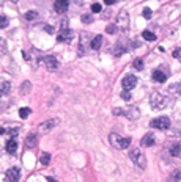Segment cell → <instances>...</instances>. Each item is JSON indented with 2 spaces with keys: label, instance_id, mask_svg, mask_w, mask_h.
<instances>
[{
  "label": "cell",
  "instance_id": "obj_1",
  "mask_svg": "<svg viewBox=\"0 0 181 182\" xmlns=\"http://www.w3.org/2000/svg\"><path fill=\"white\" fill-rule=\"evenodd\" d=\"M109 140H110V144L114 148H117V149H124V148H128L129 144H131V140L129 138H123V137H120L117 134H110Z\"/></svg>",
  "mask_w": 181,
  "mask_h": 182
},
{
  "label": "cell",
  "instance_id": "obj_2",
  "mask_svg": "<svg viewBox=\"0 0 181 182\" xmlns=\"http://www.w3.org/2000/svg\"><path fill=\"white\" fill-rule=\"evenodd\" d=\"M129 157H131V160L139 166V168H145L146 166V159L145 155L140 152V149H131V152H129Z\"/></svg>",
  "mask_w": 181,
  "mask_h": 182
},
{
  "label": "cell",
  "instance_id": "obj_3",
  "mask_svg": "<svg viewBox=\"0 0 181 182\" xmlns=\"http://www.w3.org/2000/svg\"><path fill=\"white\" fill-rule=\"evenodd\" d=\"M150 126L159 129V131H165V129L170 127V119H169L167 116H159V118H156V119H153V121L150 122Z\"/></svg>",
  "mask_w": 181,
  "mask_h": 182
},
{
  "label": "cell",
  "instance_id": "obj_4",
  "mask_svg": "<svg viewBox=\"0 0 181 182\" xmlns=\"http://www.w3.org/2000/svg\"><path fill=\"white\" fill-rule=\"evenodd\" d=\"M121 85H123V88H124L126 91L132 90V88L137 85V77H134V75H124L123 80H121Z\"/></svg>",
  "mask_w": 181,
  "mask_h": 182
},
{
  "label": "cell",
  "instance_id": "obj_5",
  "mask_svg": "<svg viewBox=\"0 0 181 182\" xmlns=\"http://www.w3.org/2000/svg\"><path fill=\"white\" fill-rule=\"evenodd\" d=\"M19 176H21L19 168H10L5 173V182H17L19 180Z\"/></svg>",
  "mask_w": 181,
  "mask_h": 182
},
{
  "label": "cell",
  "instance_id": "obj_6",
  "mask_svg": "<svg viewBox=\"0 0 181 182\" xmlns=\"http://www.w3.org/2000/svg\"><path fill=\"white\" fill-rule=\"evenodd\" d=\"M58 124V119H49V121H46V122H41L39 124V132L41 134H47V132H50V129L52 127H55Z\"/></svg>",
  "mask_w": 181,
  "mask_h": 182
},
{
  "label": "cell",
  "instance_id": "obj_7",
  "mask_svg": "<svg viewBox=\"0 0 181 182\" xmlns=\"http://www.w3.org/2000/svg\"><path fill=\"white\" fill-rule=\"evenodd\" d=\"M43 61H44V64H46V68H47L49 71H55V69L58 68V61H57V60H55V57H52V55L44 57V58H43Z\"/></svg>",
  "mask_w": 181,
  "mask_h": 182
},
{
  "label": "cell",
  "instance_id": "obj_8",
  "mask_svg": "<svg viewBox=\"0 0 181 182\" xmlns=\"http://www.w3.org/2000/svg\"><path fill=\"white\" fill-rule=\"evenodd\" d=\"M71 38H72V33H71V30H68V29H62V32L57 35V41H60V42H69L71 41Z\"/></svg>",
  "mask_w": 181,
  "mask_h": 182
},
{
  "label": "cell",
  "instance_id": "obj_9",
  "mask_svg": "<svg viewBox=\"0 0 181 182\" xmlns=\"http://www.w3.org/2000/svg\"><path fill=\"white\" fill-rule=\"evenodd\" d=\"M68 7H69V0H55V5H54L55 11L60 14H63L68 10Z\"/></svg>",
  "mask_w": 181,
  "mask_h": 182
},
{
  "label": "cell",
  "instance_id": "obj_10",
  "mask_svg": "<svg viewBox=\"0 0 181 182\" xmlns=\"http://www.w3.org/2000/svg\"><path fill=\"white\" fill-rule=\"evenodd\" d=\"M169 151H170L172 155H175V157H181V143H179V141L172 143L170 148H169Z\"/></svg>",
  "mask_w": 181,
  "mask_h": 182
},
{
  "label": "cell",
  "instance_id": "obj_11",
  "mask_svg": "<svg viewBox=\"0 0 181 182\" xmlns=\"http://www.w3.org/2000/svg\"><path fill=\"white\" fill-rule=\"evenodd\" d=\"M165 79H167V77H165V74H164L162 71H154V72H153V80H154V82L164 83Z\"/></svg>",
  "mask_w": 181,
  "mask_h": 182
},
{
  "label": "cell",
  "instance_id": "obj_12",
  "mask_svg": "<svg viewBox=\"0 0 181 182\" xmlns=\"http://www.w3.org/2000/svg\"><path fill=\"white\" fill-rule=\"evenodd\" d=\"M142 146H145V148H150V146H153L154 144V137L151 135V134H146L143 138H142Z\"/></svg>",
  "mask_w": 181,
  "mask_h": 182
},
{
  "label": "cell",
  "instance_id": "obj_13",
  "mask_svg": "<svg viewBox=\"0 0 181 182\" xmlns=\"http://www.w3.org/2000/svg\"><path fill=\"white\" fill-rule=\"evenodd\" d=\"M25 146L27 148H35L36 146V135L35 134H30L27 138H25Z\"/></svg>",
  "mask_w": 181,
  "mask_h": 182
},
{
  "label": "cell",
  "instance_id": "obj_14",
  "mask_svg": "<svg viewBox=\"0 0 181 182\" xmlns=\"http://www.w3.org/2000/svg\"><path fill=\"white\" fill-rule=\"evenodd\" d=\"M101 44H102V36L101 35H96L93 39H91V49H95V50H98L99 47H101Z\"/></svg>",
  "mask_w": 181,
  "mask_h": 182
},
{
  "label": "cell",
  "instance_id": "obj_15",
  "mask_svg": "<svg viewBox=\"0 0 181 182\" xmlns=\"http://www.w3.org/2000/svg\"><path fill=\"white\" fill-rule=\"evenodd\" d=\"M7 151H8L10 154H14V152L17 151V141H16L14 138H11V140L7 143Z\"/></svg>",
  "mask_w": 181,
  "mask_h": 182
},
{
  "label": "cell",
  "instance_id": "obj_16",
  "mask_svg": "<svg viewBox=\"0 0 181 182\" xmlns=\"http://www.w3.org/2000/svg\"><path fill=\"white\" fill-rule=\"evenodd\" d=\"M39 162H41V165H49V162H50V154H49V152H43L41 157H39Z\"/></svg>",
  "mask_w": 181,
  "mask_h": 182
},
{
  "label": "cell",
  "instance_id": "obj_17",
  "mask_svg": "<svg viewBox=\"0 0 181 182\" xmlns=\"http://www.w3.org/2000/svg\"><path fill=\"white\" fill-rule=\"evenodd\" d=\"M142 36H143V39H146V41H156V35L151 33L150 30H145V32L142 33Z\"/></svg>",
  "mask_w": 181,
  "mask_h": 182
},
{
  "label": "cell",
  "instance_id": "obj_18",
  "mask_svg": "<svg viewBox=\"0 0 181 182\" xmlns=\"http://www.w3.org/2000/svg\"><path fill=\"white\" fill-rule=\"evenodd\" d=\"M132 66H134L137 71H142V69H143V60H142V58H136L134 63H132Z\"/></svg>",
  "mask_w": 181,
  "mask_h": 182
},
{
  "label": "cell",
  "instance_id": "obj_19",
  "mask_svg": "<svg viewBox=\"0 0 181 182\" xmlns=\"http://www.w3.org/2000/svg\"><path fill=\"white\" fill-rule=\"evenodd\" d=\"M29 115H30V109H27V107H22V109L19 110V116H21L22 119H25Z\"/></svg>",
  "mask_w": 181,
  "mask_h": 182
},
{
  "label": "cell",
  "instance_id": "obj_20",
  "mask_svg": "<svg viewBox=\"0 0 181 182\" xmlns=\"http://www.w3.org/2000/svg\"><path fill=\"white\" fill-rule=\"evenodd\" d=\"M36 16H38L36 11H27V13H25V19H27V20H35Z\"/></svg>",
  "mask_w": 181,
  "mask_h": 182
},
{
  "label": "cell",
  "instance_id": "obj_21",
  "mask_svg": "<svg viewBox=\"0 0 181 182\" xmlns=\"http://www.w3.org/2000/svg\"><path fill=\"white\" fill-rule=\"evenodd\" d=\"M179 176H181V173H179V171H175V173L169 177V182H176V180L179 179Z\"/></svg>",
  "mask_w": 181,
  "mask_h": 182
},
{
  "label": "cell",
  "instance_id": "obj_22",
  "mask_svg": "<svg viewBox=\"0 0 181 182\" xmlns=\"http://www.w3.org/2000/svg\"><path fill=\"white\" fill-rule=\"evenodd\" d=\"M142 14H143V17H145L146 20H150L153 13H151V10H150V8H143V13H142Z\"/></svg>",
  "mask_w": 181,
  "mask_h": 182
},
{
  "label": "cell",
  "instance_id": "obj_23",
  "mask_svg": "<svg viewBox=\"0 0 181 182\" xmlns=\"http://www.w3.org/2000/svg\"><path fill=\"white\" fill-rule=\"evenodd\" d=\"M8 25V19L5 16H0V29H5Z\"/></svg>",
  "mask_w": 181,
  "mask_h": 182
},
{
  "label": "cell",
  "instance_id": "obj_24",
  "mask_svg": "<svg viewBox=\"0 0 181 182\" xmlns=\"http://www.w3.org/2000/svg\"><path fill=\"white\" fill-rule=\"evenodd\" d=\"M91 11H93V13H99V11H101V5H99V3H93V5H91Z\"/></svg>",
  "mask_w": 181,
  "mask_h": 182
},
{
  "label": "cell",
  "instance_id": "obj_25",
  "mask_svg": "<svg viewBox=\"0 0 181 182\" xmlns=\"http://www.w3.org/2000/svg\"><path fill=\"white\" fill-rule=\"evenodd\" d=\"M91 20H93V17H91V16H88V14H84V16H82V22H85V24H90Z\"/></svg>",
  "mask_w": 181,
  "mask_h": 182
},
{
  "label": "cell",
  "instance_id": "obj_26",
  "mask_svg": "<svg viewBox=\"0 0 181 182\" xmlns=\"http://www.w3.org/2000/svg\"><path fill=\"white\" fill-rule=\"evenodd\" d=\"M8 134H10L11 137H16V135L19 134V131H17V129H14V127H13V129H10V131H8Z\"/></svg>",
  "mask_w": 181,
  "mask_h": 182
},
{
  "label": "cell",
  "instance_id": "obj_27",
  "mask_svg": "<svg viewBox=\"0 0 181 182\" xmlns=\"http://www.w3.org/2000/svg\"><path fill=\"white\" fill-rule=\"evenodd\" d=\"M121 97H123L124 100H129V99H131V94H129L128 91H123V93H121Z\"/></svg>",
  "mask_w": 181,
  "mask_h": 182
},
{
  "label": "cell",
  "instance_id": "obj_28",
  "mask_svg": "<svg viewBox=\"0 0 181 182\" xmlns=\"http://www.w3.org/2000/svg\"><path fill=\"white\" fill-rule=\"evenodd\" d=\"M106 30H107V33H110V35H114V33H115V25H109V27H107Z\"/></svg>",
  "mask_w": 181,
  "mask_h": 182
},
{
  "label": "cell",
  "instance_id": "obj_29",
  "mask_svg": "<svg viewBox=\"0 0 181 182\" xmlns=\"http://www.w3.org/2000/svg\"><path fill=\"white\" fill-rule=\"evenodd\" d=\"M46 32H47V33H54V30H52V27H50V25H46Z\"/></svg>",
  "mask_w": 181,
  "mask_h": 182
},
{
  "label": "cell",
  "instance_id": "obj_30",
  "mask_svg": "<svg viewBox=\"0 0 181 182\" xmlns=\"http://www.w3.org/2000/svg\"><path fill=\"white\" fill-rule=\"evenodd\" d=\"M104 3H106V5H114L115 0H104Z\"/></svg>",
  "mask_w": 181,
  "mask_h": 182
},
{
  "label": "cell",
  "instance_id": "obj_31",
  "mask_svg": "<svg viewBox=\"0 0 181 182\" xmlns=\"http://www.w3.org/2000/svg\"><path fill=\"white\" fill-rule=\"evenodd\" d=\"M47 180H49V182H58V180H57V179H54V177H47Z\"/></svg>",
  "mask_w": 181,
  "mask_h": 182
},
{
  "label": "cell",
  "instance_id": "obj_32",
  "mask_svg": "<svg viewBox=\"0 0 181 182\" xmlns=\"http://www.w3.org/2000/svg\"><path fill=\"white\" fill-rule=\"evenodd\" d=\"M5 132H7V131H5V129H3V127H0V135H3Z\"/></svg>",
  "mask_w": 181,
  "mask_h": 182
},
{
  "label": "cell",
  "instance_id": "obj_33",
  "mask_svg": "<svg viewBox=\"0 0 181 182\" xmlns=\"http://www.w3.org/2000/svg\"><path fill=\"white\" fill-rule=\"evenodd\" d=\"M0 96H2V91H0Z\"/></svg>",
  "mask_w": 181,
  "mask_h": 182
},
{
  "label": "cell",
  "instance_id": "obj_34",
  "mask_svg": "<svg viewBox=\"0 0 181 182\" xmlns=\"http://www.w3.org/2000/svg\"><path fill=\"white\" fill-rule=\"evenodd\" d=\"M179 60H181V57H179Z\"/></svg>",
  "mask_w": 181,
  "mask_h": 182
}]
</instances>
